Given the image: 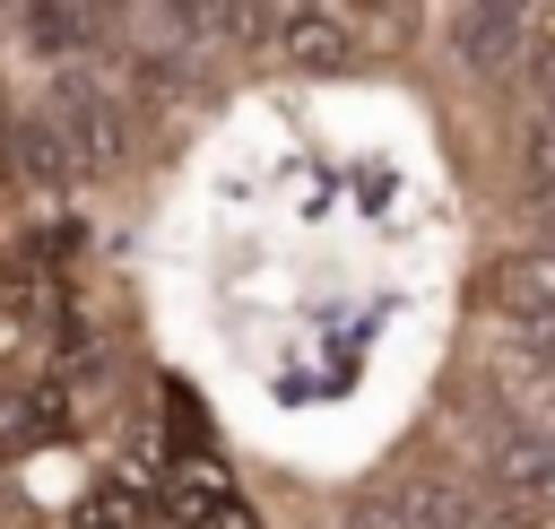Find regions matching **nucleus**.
<instances>
[{"label": "nucleus", "instance_id": "obj_1", "mask_svg": "<svg viewBox=\"0 0 555 529\" xmlns=\"http://www.w3.org/2000/svg\"><path fill=\"white\" fill-rule=\"evenodd\" d=\"M468 295H477V312L494 330V356H512L529 373H555V251L546 243L486 251Z\"/></svg>", "mask_w": 555, "mask_h": 529}, {"label": "nucleus", "instance_id": "obj_2", "mask_svg": "<svg viewBox=\"0 0 555 529\" xmlns=\"http://www.w3.org/2000/svg\"><path fill=\"white\" fill-rule=\"evenodd\" d=\"M486 494L460 486V477H434V468H399L382 486H364L347 503V529H486Z\"/></svg>", "mask_w": 555, "mask_h": 529}, {"label": "nucleus", "instance_id": "obj_3", "mask_svg": "<svg viewBox=\"0 0 555 529\" xmlns=\"http://www.w3.org/2000/svg\"><path fill=\"white\" fill-rule=\"evenodd\" d=\"M538 0H460L451 9V61L468 78H503L520 61V35H529Z\"/></svg>", "mask_w": 555, "mask_h": 529}, {"label": "nucleus", "instance_id": "obj_4", "mask_svg": "<svg viewBox=\"0 0 555 529\" xmlns=\"http://www.w3.org/2000/svg\"><path fill=\"white\" fill-rule=\"evenodd\" d=\"M43 130H52V147H61V173H95V165H113V130H121V113L87 87V78H69L52 104H43Z\"/></svg>", "mask_w": 555, "mask_h": 529}, {"label": "nucleus", "instance_id": "obj_5", "mask_svg": "<svg viewBox=\"0 0 555 529\" xmlns=\"http://www.w3.org/2000/svg\"><path fill=\"white\" fill-rule=\"evenodd\" d=\"M356 17H338V9H321V0H295V9H278V26H269V52L286 61V69H347L356 61Z\"/></svg>", "mask_w": 555, "mask_h": 529}, {"label": "nucleus", "instance_id": "obj_6", "mask_svg": "<svg viewBox=\"0 0 555 529\" xmlns=\"http://www.w3.org/2000/svg\"><path fill=\"white\" fill-rule=\"evenodd\" d=\"M17 17H26V43H35L43 61H69V52H87V43L104 35V17H95L87 0H17Z\"/></svg>", "mask_w": 555, "mask_h": 529}, {"label": "nucleus", "instance_id": "obj_7", "mask_svg": "<svg viewBox=\"0 0 555 529\" xmlns=\"http://www.w3.org/2000/svg\"><path fill=\"white\" fill-rule=\"evenodd\" d=\"M520 87L538 95V113H555V0H538V17H529V35H520Z\"/></svg>", "mask_w": 555, "mask_h": 529}, {"label": "nucleus", "instance_id": "obj_8", "mask_svg": "<svg viewBox=\"0 0 555 529\" xmlns=\"http://www.w3.org/2000/svg\"><path fill=\"white\" fill-rule=\"evenodd\" d=\"M69 529H139V494H130L121 477H104V486H87V494H78Z\"/></svg>", "mask_w": 555, "mask_h": 529}, {"label": "nucleus", "instance_id": "obj_9", "mask_svg": "<svg viewBox=\"0 0 555 529\" xmlns=\"http://www.w3.org/2000/svg\"><path fill=\"white\" fill-rule=\"evenodd\" d=\"M156 9H165V26H182V35L208 26V0H156Z\"/></svg>", "mask_w": 555, "mask_h": 529}]
</instances>
